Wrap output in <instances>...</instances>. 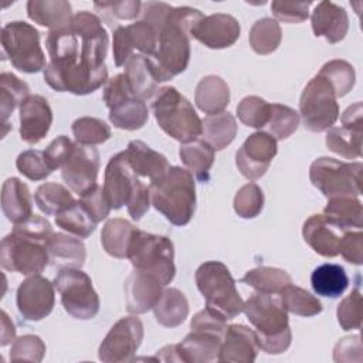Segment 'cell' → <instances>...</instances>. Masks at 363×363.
I'll use <instances>...</instances> for the list:
<instances>
[{
	"label": "cell",
	"mask_w": 363,
	"mask_h": 363,
	"mask_svg": "<svg viewBox=\"0 0 363 363\" xmlns=\"http://www.w3.org/2000/svg\"><path fill=\"white\" fill-rule=\"evenodd\" d=\"M18 313L30 322H38L47 318L54 308V284L40 274L30 275L17 288L16 295Z\"/></svg>",
	"instance_id": "cell-18"
},
{
	"label": "cell",
	"mask_w": 363,
	"mask_h": 363,
	"mask_svg": "<svg viewBox=\"0 0 363 363\" xmlns=\"http://www.w3.org/2000/svg\"><path fill=\"white\" fill-rule=\"evenodd\" d=\"M48 220L33 214L1 240L0 264L4 269L23 275H35L50 264L48 241L52 237Z\"/></svg>",
	"instance_id": "cell-2"
},
{
	"label": "cell",
	"mask_w": 363,
	"mask_h": 363,
	"mask_svg": "<svg viewBox=\"0 0 363 363\" xmlns=\"http://www.w3.org/2000/svg\"><path fill=\"white\" fill-rule=\"evenodd\" d=\"M108 44L101 18L86 10L78 11L67 28L50 31L45 38L50 62L44 69V81L57 92H95L108 81Z\"/></svg>",
	"instance_id": "cell-1"
},
{
	"label": "cell",
	"mask_w": 363,
	"mask_h": 363,
	"mask_svg": "<svg viewBox=\"0 0 363 363\" xmlns=\"http://www.w3.org/2000/svg\"><path fill=\"white\" fill-rule=\"evenodd\" d=\"M311 1H272L271 11L279 21L302 23L309 17Z\"/></svg>",
	"instance_id": "cell-56"
},
{
	"label": "cell",
	"mask_w": 363,
	"mask_h": 363,
	"mask_svg": "<svg viewBox=\"0 0 363 363\" xmlns=\"http://www.w3.org/2000/svg\"><path fill=\"white\" fill-rule=\"evenodd\" d=\"M271 113V104H268L265 99L250 95L241 99V102L237 105V116L238 119L250 128L255 129H264Z\"/></svg>",
	"instance_id": "cell-49"
},
{
	"label": "cell",
	"mask_w": 363,
	"mask_h": 363,
	"mask_svg": "<svg viewBox=\"0 0 363 363\" xmlns=\"http://www.w3.org/2000/svg\"><path fill=\"white\" fill-rule=\"evenodd\" d=\"M55 224L78 238H88L96 228V223L79 200H75L68 208L58 213Z\"/></svg>",
	"instance_id": "cell-42"
},
{
	"label": "cell",
	"mask_w": 363,
	"mask_h": 363,
	"mask_svg": "<svg viewBox=\"0 0 363 363\" xmlns=\"http://www.w3.org/2000/svg\"><path fill=\"white\" fill-rule=\"evenodd\" d=\"M50 262L58 268H81L86 258L85 245L79 238L54 233L48 241Z\"/></svg>",
	"instance_id": "cell-33"
},
{
	"label": "cell",
	"mask_w": 363,
	"mask_h": 363,
	"mask_svg": "<svg viewBox=\"0 0 363 363\" xmlns=\"http://www.w3.org/2000/svg\"><path fill=\"white\" fill-rule=\"evenodd\" d=\"M104 102L109 109L111 123L118 129L136 130L147 122V106L143 99L132 94L123 74H118L106 81Z\"/></svg>",
	"instance_id": "cell-14"
},
{
	"label": "cell",
	"mask_w": 363,
	"mask_h": 363,
	"mask_svg": "<svg viewBox=\"0 0 363 363\" xmlns=\"http://www.w3.org/2000/svg\"><path fill=\"white\" fill-rule=\"evenodd\" d=\"M350 352L362 353V343H360L359 335L347 336V337L340 339V342H337V345L335 346V350H333L335 362H352L353 357H352Z\"/></svg>",
	"instance_id": "cell-59"
},
{
	"label": "cell",
	"mask_w": 363,
	"mask_h": 363,
	"mask_svg": "<svg viewBox=\"0 0 363 363\" xmlns=\"http://www.w3.org/2000/svg\"><path fill=\"white\" fill-rule=\"evenodd\" d=\"M194 102L197 108L207 115L220 113L230 104V88L223 78L207 75L201 78L196 86Z\"/></svg>",
	"instance_id": "cell-32"
},
{
	"label": "cell",
	"mask_w": 363,
	"mask_h": 363,
	"mask_svg": "<svg viewBox=\"0 0 363 363\" xmlns=\"http://www.w3.org/2000/svg\"><path fill=\"white\" fill-rule=\"evenodd\" d=\"M311 285L315 294L320 296L337 298L346 291L349 278L342 265L328 262L313 269L311 275Z\"/></svg>",
	"instance_id": "cell-36"
},
{
	"label": "cell",
	"mask_w": 363,
	"mask_h": 363,
	"mask_svg": "<svg viewBox=\"0 0 363 363\" xmlns=\"http://www.w3.org/2000/svg\"><path fill=\"white\" fill-rule=\"evenodd\" d=\"M27 16L34 23L54 30L67 28L72 20L71 4L65 0H30Z\"/></svg>",
	"instance_id": "cell-29"
},
{
	"label": "cell",
	"mask_w": 363,
	"mask_h": 363,
	"mask_svg": "<svg viewBox=\"0 0 363 363\" xmlns=\"http://www.w3.org/2000/svg\"><path fill=\"white\" fill-rule=\"evenodd\" d=\"M30 96L28 85L11 72L0 74V113L1 125H7L13 111Z\"/></svg>",
	"instance_id": "cell-39"
},
{
	"label": "cell",
	"mask_w": 363,
	"mask_h": 363,
	"mask_svg": "<svg viewBox=\"0 0 363 363\" xmlns=\"http://www.w3.org/2000/svg\"><path fill=\"white\" fill-rule=\"evenodd\" d=\"M241 33L238 20L225 13L204 16L193 28L191 38H196L207 48L221 50L233 45Z\"/></svg>",
	"instance_id": "cell-20"
},
{
	"label": "cell",
	"mask_w": 363,
	"mask_h": 363,
	"mask_svg": "<svg viewBox=\"0 0 363 363\" xmlns=\"http://www.w3.org/2000/svg\"><path fill=\"white\" fill-rule=\"evenodd\" d=\"M337 322L343 330L360 329L362 326V294L354 288L342 302L336 311Z\"/></svg>",
	"instance_id": "cell-52"
},
{
	"label": "cell",
	"mask_w": 363,
	"mask_h": 363,
	"mask_svg": "<svg viewBox=\"0 0 363 363\" xmlns=\"http://www.w3.org/2000/svg\"><path fill=\"white\" fill-rule=\"evenodd\" d=\"M20 138L28 145L38 143L48 133L52 123V111L41 95H30L18 108Z\"/></svg>",
	"instance_id": "cell-21"
},
{
	"label": "cell",
	"mask_w": 363,
	"mask_h": 363,
	"mask_svg": "<svg viewBox=\"0 0 363 363\" xmlns=\"http://www.w3.org/2000/svg\"><path fill=\"white\" fill-rule=\"evenodd\" d=\"M0 335H1V342H0L1 346H6V345L14 342L16 328L4 311H1V333Z\"/></svg>",
	"instance_id": "cell-61"
},
{
	"label": "cell",
	"mask_w": 363,
	"mask_h": 363,
	"mask_svg": "<svg viewBox=\"0 0 363 363\" xmlns=\"http://www.w3.org/2000/svg\"><path fill=\"white\" fill-rule=\"evenodd\" d=\"M299 126V113L282 104H271L269 119L264 132L269 133L277 140L288 139Z\"/></svg>",
	"instance_id": "cell-46"
},
{
	"label": "cell",
	"mask_w": 363,
	"mask_h": 363,
	"mask_svg": "<svg viewBox=\"0 0 363 363\" xmlns=\"http://www.w3.org/2000/svg\"><path fill=\"white\" fill-rule=\"evenodd\" d=\"M241 282L250 285L257 292L281 294V291L292 284L288 272L272 267H258L245 272Z\"/></svg>",
	"instance_id": "cell-40"
},
{
	"label": "cell",
	"mask_w": 363,
	"mask_h": 363,
	"mask_svg": "<svg viewBox=\"0 0 363 363\" xmlns=\"http://www.w3.org/2000/svg\"><path fill=\"white\" fill-rule=\"evenodd\" d=\"M3 58L26 74L45 69V55L40 45L38 30L26 21H10L1 28Z\"/></svg>",
	"instance_id": "cell-10"
},
{
	"label": "cell",
	"mask_w": 363,
	"mask_h": 363,
	"mask_svg": "<svg viewBox=\"0 0 363 363\" xmlns=\"http://www.w3.org/2000/svg\"><path fill=\"white\" fill-rule=\"evenodd\" d=\"M1 210L9 221L20 224L33 216L31 193L26 183L9 177L1 187Z\"/></svg>",
	"instance_id": "cell-28"
},
{
	"label": "cell",
	"mask_w": 363,
	"mask_h": 363,
	"mask_svg": "<svg viewBox=\"0 0 363 363\" xmlns=\"http://www.w3.org/2000/svg\"><path fill=\"white\" fill-rule=\"evenodd\" d=\"M362 162H340L318 157L309 167L311 183L328 199L359 197L362 194Z\"/></svg>",
	"instance_id": "cell-11"
},
{
	"label": "cell",
	"mask_w": 363,
	"mask_h": 363,
	"mask_svg": "<svg viewBox=\"0 0 363 363\" xmlns=\"http://www.w3.org/2000/svg\"><path fill=\"white\" fill-rule=\"evenodd\" d=\"M125 72L128 85L132 94L139 99H149L157 91V78L152 69L150 61L146 55L132 54L125 62Z\"/></svg>",
	"instance_id": "cell-31"
},
{
	"label": "cell",
	"mask_w": 363,
	"mask_h": 363,
	"mask_svg": "<svg viewBox=\"0 0 363 363\" xmlns=\"http://www.w3.org/2000/svg\"><path fill=\"white\" fill-rule=\"evenodd\" d=\"M242 312L255 328L257 342L268 354H281L288 350L292 332L279 294L255 292L245 302Z\"/></svg>",
	"instance_id": "cell-4"
},
{
	"label": "cell",
	"mask_w": 363,
	"mask_h": 363,
	"mask_svg": "<svg viewBox=\"0 0 363 363\" xmlns=\"http://www.w3.org/2000/svg\"><path fill=\"white\" fill-rule=\"evenodd\" d=\"M155 119L164 133L180 143H189L201 135L203 121L191 102L174 86L157 91L152 104Z\"/></svg>",
	"instance_id": "cell-7"
},
{
	"label": "cell",
	"mask_w": 363,
	"mask_h": 363,
	"mask_svg": "<svg viewBox=\"0 0 363 363\" xmlns=\"http://www.w3.org/2000/svg\"><path fill=\"white\" fill-rule=\"evenodd\" d=\"M204 14L193 7H173L160 33L156 51L147 57L159 82L172 79L186 71L190 61V38Z\"/></svg>",
	"instance_id": "cell-3"
},
{
	"label": "cell",
	"mask_w": 363,
	"mask_h": 363,
	"mask_svg": "<svg viewBox=\"0 0 363 363\" xmlns=\"http://www.w3.org/2000/svg\"><path fill=\"white\" fill-rule=\"evenodd\" d=\"M332 224L326 221L323 214L311 216L302 227L305 242L322 257H336L339 254L340 235Z\"/></svg>",
	"instance_id": "cell-27"
},
{
	"label": "cell",
	"mask_w": 363,
	"mask_h": 363,
	"mask_svg": "<svg viewBox=\"0 0 363 363\" xmlns=\"http://www.w3.org/2000/svg\"><path fill=\"white\" fill-rule=\"evenodd\" d=\"M259 346L257 335L245 325H230L225 329L218 362H235L251 363L257 359Z\"/></svg>",
	"instance_id": "cell-24"
},
{
	"label": "cell",
	"mask_w": 363,
	"mask_h": 363,
	"mask_svg": "<svg viewBox=\"0 0 363 363\" xmlns=\"http://www.w3.org/2000/svg\"><path fill=\"white\" fill-rule=\"evenodd\" d=\"M72 133L77 143L95 146L111 138V128L102 119L81 116L72 122Z\"/></svg>",
	"instance_id": "cell-48"
},
{
	"label": "cell",
	"mask_w": 363,
	"mask_h": 363,
	"mask_svg": "<svg viewBox=\"0 0 363 363\" xmlns=\"http://www.w3.org/2000/svg\"><path fill=\"white\" fill-rule=\"evenodd\" d=\"M61 303L68 315L88 320L99 312V296L92 286L91 278L79 268H62L54 278Z\"/></svg>",
	"instance_id": "cell-13"
},
{
	"label": "cell",
	"mask_w": 363,
	"mask_h": 363,
	"mask_svg": "<svg viewBox=\"0 0 363 363\" xmlns=\"http://www.w3.org/2000/svg\"><path fill=\"white\" fill-rule=\"evenodd\" d=\"M74 142L68 139L65 135L57 136L44 150V157L50 169L54 172L55 169H61L69 153L74 149Z\"/></svg>",
	"instance_id": "cell-58"
},
{
	"label": "cell",
	"mask_w": 363,
	"mask_h": 363,
	"mask_svg": "<svg viewBox=\"0 0 363 363\" xmlns=\"http://www.w3.org/2000/svg\"><path fill=\"white\" fill-rule=\"evenodd\" d=\"M34 201L45 216H57L68 208L75 200L69 190L60 183H44L34 194Z\"/></svg>",
	"instance_id": "cell-43"
},
{
	"label": "cell",
	"mask_w": 363,
	"mask_h": 363,
	"mask_svg": "<svg viewBox=\"0 0 363 363\" xmlns=\"http://www.w3.org/2000/svg\"><path fill=\"white\" fill-rule=\"evenodd\" d=\"M159 33L145 20L118 26L113 31V61L116 67L125 65L128 58L139 51V54L150 57L156 51Z\"/></svg>",
	"instance_id": "cell-16"
},
{
	"label": "cell",
	"mask_w": 363,
	"mask_h": 363,
	"mask_svg": "<svg viewBox=\"0 0 363 363\" xmlns=\"http://www.w3.org/2000/svg\"><path fill=\"white\" fill-rule=\"evenodd\" d=\"M45 354V343L37 335H23L14 339L10 350L11 360L41 362Z\"/></svg>",
	"instance_id": "cell-53"
},
{
	"label": "cell",
	"mask_w": 363,
	"mask_h": 363,
	"mask_svg": "<svg viewBox=\"0 0 363 363\" xmlns=\"http://www.w3.org/2000/svg\"><path fill=\"white\" fill-rule=\"evenodd\" d=\"M99 153L94 146L74 145L72 152L61 167V176L68 187L78 196L96 186Z\"/></svg>",
	"instance_id": "cell-19"
},
{
	"label": "cell",
	"mask_w": 363,
	"mask_h": 363,
	"mask_svg": "<svg viewBox=\"0 0 363 363\" xmlns=\"http://www.w3.org/2000/svg\"><path fill=\"white\" fill-rule=\"evenodd\" d=\"M342 125L343 128L362 130L363 126V105L362 102H356L346 108L342 113Z\"/></svg>",
	"instance_id": "cell-60"
},
{
	"label": "cell",
	"mask_w": 363,
	"mask_h": 363,
	"mask_svg": "<svg viewBox=\"0 0 363 363\" xmlns=\"http://www.w3.org/2000/svg\"><path fill=\"white\" fill-rule=\"evenodd\" d=\"M150 203L173 225H186L196 210V183L193 174L180 166H170L157 180L150 182Z\"/></svg>",
	"instance_id": "cell-5"
},
{
	"label": "cell",
	"mask_w": 363,
	"mask_h": 363,
	"mask_svg": "<svg viewBox=\"0 0 363 363\" xmlns=\"http://www.w3.org/2000/svg\"><path fill=\"white\" fill-rule=\"evenodd\" d=\"M136 227L125 218L108 220L101 233V242L106 254L115 258H126L130 237Z\"/></svg>",
	"instance_id": "cell-38"
},
{
	"label": "cell",
	"mask_w": 363,
	"mask_h": 363,
	"mask_svg": "<svg viewBox=\"0 0 363 363\" xmlns=\"http://www.w3.org/2000/svg\"><path fill=\"white\" fill-rule=\"evenodd\" d=\"M125 156L135 174L150 182L160 179L170 167L166 156L153 150L142 140H130L125 149Z\"/></svg>",
	"instance_id": "cell-26"
},
{
	"label": "cell",
	"mask_w": 363,
	"mask_h": 363,
	"mask_svg": "<svg viewBox=\"0 0 363 363\" xmlns=\"http://www.w3.org/2000/svg\"><path fill=\"white\" fill-rule=\"evenodd\" d=\"M104 191L111 208L119 210L126 206L133 220H140L150 207L149 186L142 183L130 169L125 150L113 155L106 167L104 179Z\"/></svg>",
	"instance_id": "cell-6"
},
{
	"label": "cell",
	"mask_w": 363,
	"mask_h": 363,
	"mask_svg": "<svg viewBox=\"0 0 363 363\" xmlns=\"http://www.w3.org/2000/svg\"><path fill=\"white\" fill-rule=\"evenodd\" d=\"M126 258L135 269L155 275L163 285L170 284L174 278V247L172 240L164 235L136 228L130 237Z\"/></svg>",
	"instance_id": "cell-9"
},
{
	"label": "cell",
	"mask_w": 363,
	"mask_h": 363,
	"mask_svg": "<svg viewBox=\"0 0 363 363\" xmlns=\"http://www.w3.org/2000/svg\"><path fill=\"white\" fill-rule=\"evenodd\" d=\"M323 217L340 233L363 227V207L357 197H332L323 208Z\"/></svg>",
	"instance_id": "cell-30"
},
{
	"label": "cell",
	"mask_w": 363,
	"mask_h": 363,
	"mask_svg": "<svg viewBox=\"0 0 363 363\" xmlns=\"http://www.w3.org/2000/svg\"><path fill=\"white\" fill-rule=\"evenodd\" d=\"M153 313L157 323L162 326L176 328L182 325L189 315L187 298L177 288H167L153 306Z\"/></svg>",
	"instance_id": "cell-35"
},
{
	"label": "cell",
	"mask_w": 363,
	"mask_h": 363,
	"mask_svg": "<svg viewBox=\"0 0 363 363\" xmlns=\"http://www.w3.org/2000/svg\"><path fill=\"white\" fill-rule=\"evenodd\" d=\"M237 129L235 118L230 112L223 111L204 118L201 135L214 150H221L234 140Z\"/></svg>",
	"instance_id": "cell-37"
},
{
	"label": "cell",
	"mask_w": 363,
	"mask_h": 363,
	"mask_svg": "<svg viewBox=\"0 0 363 363\" xmlns=\"http://www.w3.org/2000/svg\"><path fill=\"white\" fill-rule=\"evenodd\" d=\"M214 152L216 150L204 139H196L189 143H182L179 156L189 172L194 174L199 182L206 183L210 179V169L214 163Z\"/></svg>",
	"instance_id": "cell-34"
},
{
	"label": "cell",
	"mask_w": 363,
	"mask_h": 363,
	"mask_svg": "<svg viewBox=\"0 0 363 363\" xmlns=\"http://www.w3.org/2000/svg\"><path fill=\"white\" fill-rule=\"evenodd\" d=\"M234 211L242 218L257 217L264 207V193L255 183H247L235 193Z\"/></svg>",
	"instance_id": "cell-50"
},
{
	"label": "cell",
	"mask_w": 363,
	"mask_h": 363,
	"mask_svg": "<svg viewBox=\"0 0 363 363\" xmlns=\"http://www.w3.org/2000/svg\"><path fill=\"white\" fill-rule=\"evenodd\" d=\"M362 135L363 130L332 126L326 132L325 142L329 150L346 159H354L362 156Z\"/></svg>",
	"instance_id": "cell-44"
},
{
	"label": "cell",
	"mask_w": 363,
	"mask_h": 363,
	"mask_svg": "<svg viewBox=\"0 0 363 363\" xmlns=\"http://www.w3.org/2000/svg\"><path fill=\"white\" fill-rule=\"evenodd\" d=\"M311 24L316 37H325L330 44L342 41L349 30V17L343 7L332 1H320L315 6Z\"/></svg>",
	"instance_id": "cell-25"
},
{
	"label": "cell",
	"mask_w": 363,
	"mask_h": 363,
	"mask_svg": "<svg viewBox=\"0 0 363 363\" xmlns=\"http://www.w3.org/2000/svg\"><path fill=\"white\" fill-rule=\"evenodd\" d=\"M299 113L305 129L323 132L339 118L337 96L328 79L316 74L303 88L299 99Z\"/></svg>",
	"instance_id": "cell-12"
},
{
	"label": "cell",
	"mask_w": 363,
	"mask_h": 363,
	"mask_svg": "<svg viewBox=\"0 0 363 363\" xmlns=\"http://www.w3.org/2000/svg\"><path fill=\"white\" fill-rule=\"evenodd\" d=\"M194 279L210 312L225 320L234 319L242 312L244 301L230 269L223 262L206 261L197 268Z\"/></svg>",
	"instance_id": "cell-8"
},
{
	"label": "cell",
	"mask_w": 363,
	"mask_h": 363,
	"mask_svg": "<svg viewBox=\"0 0 363 363\" xmlns=\"http://www.w3.org/2000/svg\"><path fill=\"white\" fill-rule=\"evenodd\" d=\"M281 299L285 309L298 316H315L322 312L320 301L301 286L289 284L281 291Z\"/></svg>",
	"instance_id": "cell-45"
},
{
	"label": "cell",
	"mask_w": 363,
	"mask_h": 363,
	"mask_svg": "<svg viewBox=\"0 0 363 363\" xmlns=\"http://www.w3.org/2000/svg\"><path fill=\"white\" fill-rule=\"evenodd\" d=\"M143 340V325L138 316L121 318L99 345V360L106 363L130 362Z\"/></svg>",
	"instance_id": "cell-15"
},
{
	"label": "cell",
	"mask_w": 363,
	"mask_h": 363,
	"mask_svg": "<svg viewBox=\"0 0 363 363\" xmlns=\"http://www.w3.org/2000/svg\"><path fill=\"white\" fill-rule=\"evenodd\" d=\"M282 40L281 26L277 20L264 17L254 23L250 30L248 41L251 48L261 55H267L274 52Z\"/></svg>",
	"instance_id": "cell-41"
},
{
	"label": "cell",
	"mask_w": 363,
	"mask_h": 363,
	"mask_svg": "<svg viewBox=\"0 0 363 363\" xmlns=\"http://www.w3.org/2000/svg\"><path fill=\"white\" fill-rule=\"evenodd\" d=\"M79 201L81 204L86 208V211L91 214V217L94 218V221L98 224L99 221L105 220L109 216L111 204L105 196L104 187L101 186H94L92 189H89L88 191H85L84 194L79 196Z\"/></svg>",
	"instance_id": "cell-55"
},
{
	"label": "cell",
	"mask_w": 363,
	"mask_h": 363,
	"mask_svg": "<svg viewBox=\"0 0 363 363\" xmlns=\"http://www.w3.org/2000/svg\"><path fill=\"white\" fill-rule=\"evenodd\" d=\"M94 7L104 13L108 20H133L140 14L142 3L139 0H121V1H95Z\"/></svg>",
	"instance_id": "cell-54"
},
{
	"label": "cell",
	"mask_w": 363,
	"mask_h": 363,
	"mask_svg": "<svg viewBox=\"0 0 363 363\" xmlns=\"http://www.w3.org/2000/svg\"><path fill=\"white\" fill-rule=\"evenodd\" d=\"M163 284L152 274L133 269V272L125 281V298L126 309L130 313H145L157 303Z\"/></svg>",
	"instance_id": "cell-22"
},
{
	"label": "cell",
	"mask_w": 363,
	"mask_h": 363,
	"mask_svg": "<svg viewBox=\"0 0 363 363\" xmlns=\"http://www.w3.org/2000/svg\"><path fill=\"white\" fill-rule=\"evenodd\" d=\"M339 254L354 265L363 264V234L362 231H345L340 237Z\"/></svg>",
	"instance_id": "cell-57"
},
{
	"label": "cell",
	"mask_w": 363,
	"mask_h": 363,
	"mask_svg": "<svg viewBox=\"0 0 363 363\" xmlns=\"http://www.w3.org/2000/svg\"><path fill=\"white\" fill-rule=\"evenodd\" d=\"M16 166H17V170L24 177H27L30 180H34V182L44 180L52 173V170L50 169V166L45 162L44 152L34 150V149H28V150L21 152L17 156Z\"/></svg>",
	"instance_id": "cell-51"
},
{
	"label": "cell",
	"mask_w": 363,
	"mask_h": 363,
	"mask_svg": "<svg viewBox=\"0 0 363 363\" xmlns=\"http://www.w3.org/2000/svg\"><path fill=\"white\" fill-rule=\"evenodd\" d=\"M223 337L214 332L191 329L180 343L174 345L177 362L208 363L218 360Z\"/></svg>",
	"instance_id": "cell-23"
},
{
	"label": "cell",
	"mask_w": 363,
	"mask_h": 363,
	"mask_svg": "<svg viewBox=\"0 0 363 363\" xmlns=\"http://www.w3.org/2000/svg\"><path fill=\"white\" fill-rule=\"evenodd\" d=\"M318 74L329 81L337 98L345 96L349 91H352L356 82L354 68L345 60H330L325 62Z\"/></svg>",
	"instance_id": "cell-47"
},
{
	"label": "cell",
	"mask_w": 363,
	"mask_h": 363,
	"mask_svg": "<svg viewBox=\"0 0 363 363\" xmlns=\"http://www.w3.org/2000/svg\"><path fill=\"white\" fill-rule=\"evenodd\" d=\"M278 152L277 139L264 130L250 135L235 153V164L248 180H257L265 174Z\"/></svg>",
	"instance_id": "cell-17"
}]
</instances>
